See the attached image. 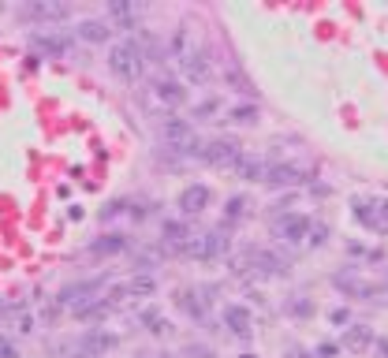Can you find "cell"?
I'll return each mask as SVG.
<instances>
[{
	"mask_svg": "<svg viewBox=\"0 0 388 358\" xmlns=\"http://www.w3.org/2000/svg\"><path fill=\"white\" fill-rule=\"evenodd\" d=\"M157 135H161L165 146L179 149V154H194V157L202 154V146H206L198 135H194L191 119H179V116H161L157 119Z\"/></svg>",
	"mask_w": 388,
	"mask_h": 358,
	"instance_id": "1",
	"label": "cell"
},
{
	"mask_svg": "<svg viewBox=\"0 0 388 358\" xmlns=\"http://www.w3.org/2000/svg\"><path fill=\"white\" fill-rule=\"evenodd\" d=\"M187 105V90L179 79H154L146 86V108H154L161 116H176Z\"/></svg>",
	"mask_w": 388,
	"mask_h": 358,
	"instance_id": "2",
	"label": "cell"
},
{
	"mask_svg": "<svg viewBox=\"0 0 388 358\" xmlns=\"http://www.w3.org/2000/svg\"><path fill=\"white\" fill-rule=\"evenodd\" d=\"M109 68L120 75L124 82H138L146 71V57L135 41H120V45H112V52H109Z\"/></svg>",
	"mask_w": 388,
	"mask_h": 358,
	"instance_id": "3",
	"label": "cell"
},
{
	"mask_svg": "<svg viewBox=\"0 0 388 358\" xmlns=\"http://www.w3.org/2000/svg\"><path fill=\"white\" fill-rule=\"evenodd\" d=\"M351 213H355V221L366 224L370 232H377V235L388 232V198H355Z\"/></svg>",
	"mask_w": 388,
	"mask_h": 358,
	"instance_id": "4",
	"label": "cell"
},
{
	"mask_svg": "<svg viewBox=\"0 0 388 358\" xmlns=\"http://www.w3.org/2000/svg\"><path fill=\"white\" fill-rule=\"evenodd\" d=\"M176 64H179V75H183L187 82H194V86H206V82L213 79V60H209V52L198 49V45H191Z\"/></svg>",
	"mask_w": 388,
	"mask_h": 358,
	"instance_id": "5",
	"label": "cell"
},
{
	"mask_svg": "<svg viewBox=\"0 0 388 358\" xmlns=\"http://www.w3.org/2000/svg\"><path fill=\"white\" fill-rule=\"evenodd\" d=\"M243 157V146L235 142V138H213V142L202 146L198 161H206L213 168H235V161Z\"/></svg>",
	"mask_w": 388,
	"mask_h": 358,
	"instance_id": "6",
	"label": "cell"
},
{
	"mask_svg": "<svg viewBox=\"0 0 388 358\" xmlns=\"http://www.w3.org/2000/svg\"><path fill=\"white\" fill-rule=\"evenodd\" d=\"M228 251V239H224L221 232H194L191 239H187V246H183V254H191V258H217V254H224Z\"/></svg>",
	"mask_w": 388,
	"mask_h": 358,
	"instance_id": "7",
	"label": "cell"
},
{
	"mask_svg": "<svg viewBox=\"0 0 388 358\" xmlns=\"http://www.w3.org/2000/svg\"><path fill=\"white\" fill-rule=\"evenodd\" d=\"M314 179V172L303 168V165H291V161H284V165H269L265 172V183L269 187H303V183Z\"/></svg>",
	"mask_w": 388,
	"mask_h": 358,
	"instance_id": "8",
	"label": "cell"
},
{
	"mask_svg": "<svg viewBox=\"0 0 388 358\" xmlns=\"http://www.w3.org/2000/svg\"><path fill=\"white\" fill-rule=\"evenodd\" d=\"M310 224L314 221H310L306 213H280L273 221V232H276V239H284V243H303Z\"/></svg>",
	"mask_w": 388,
	"mask_h": 358,
	"instance_id": "9",
	"label": "cell"
},
{
	"mask_svg": "<svg viewBox=\"0 0 388 358\" xmlns=\"http://www.w3.org/2000/svg\"><path fill=\"white\" fill-rule=\"evenodd\" d=\"M176 306L183 313H191L194 321L206 318V310L213 306V288H187V291H176Z\"/></svg>",
	"mask_w": 388,
	"mask_h": 358,
	"instance_id": "10",
	"label": "cell"
},
{
	"mask_svg": "<svg viewBox=\"0 0 388 358\" xmlns=\"http://www.w3.org/2000/svg\"><path fill=\"white\" fill-rule=\"evenodd\" d=\"M243 269H254L258 276H284L288 273V262L273 251H246V265Z\"/></svg>",
	"mask_w": 388,
	"mask_h": 358,
	"instance_id": "11",
	"label": "cell"
},
{
	"mask_svg": "<svg viewBox=\"0 0 388 358\" xmlns=\"http://www.w3.org/2000/svg\"><path fill=\"white\" fill-rule=\"evenodd\" d=\"M209 202H213V191L206 187V183H191V187L179 191V213H187V216L206 213Z\"/></svg>",
	"mask_w": 388,
	"mask_h": 358,
	"instance_id": "12",
	"label": "cell"
},
{
	"mask_svg": "<svg viewBox=\"0 0 388 358\" xmlns=\"http://www.w3.org/2000/svg\"><path fill=\"white\" fill-rule=\"evenodd\" d=\"M79 347H82V351L90 355V358H101V355H109V351H116V347H120V336L109 332V329H90V332H86L82 340H79Z\"/></svg>",
	"mask_w": 388,
	"mask_h": 358,
	"instance_id": "13",
	"label": "cell"
},
{
	"mask_svg": "<svg viewBox=\"0 0 388 358\" xmlns=\"http://www.w3.org/2000/svg\"><path fill=\"white\" fill-rule=\"evenodd\" d=\"M19 15L30 19V23H64V19H68V4H49V0H34V4H27Z\"/></svg>",
	"mask_w": 388,
	"mask_h": 358,
	"instance_id": "14",
	"label": "cell"
},
{
	"mask_svg": "<svg viewBox=\"0 0 388 358\" xmlns=\"http://www.w3.org/2000/svg\"><path fill=\"white\" fill-rule=\"evenodd\" d=\"M235 176L246 179V183H265V172H269V161L258 157V154H243L239 161H235Z\"/></svg>",
	"mask_w": 388,
	"mask_h": 358,
	"instance_id": "15",
	"label": "cell"
},
{
	"mask_svg": "<svg viewBox=\"0 0 388 358\" xmlns=\"http://www.w3.org/2000/svg\"><path fill=\"white\" fill-rule=\"evenodd\" d=\"M224 329L235 332V336H251L254 332V313L239 306V302H232V306H224Z\"/></svg>",
	"mask_w": 388,
	"mask_h": 358,
	"instance_id": "16",
	"label": "cell"
},
{
	"mask_svg": "<svg viewBox=\"0 0 388 358\" xmlns=\"http://www.w3.org/2000/svg\"><path fill=\"white\" fill-rule=\"evenodd\" d=\"M97 288H101V280H82V284L64 288L60 295H57V302H60V306H79V302H86V299L97 295Z\"/></svg>",
	"mask_w": 388,
	"mask_h": 358,
	"instance_id": "17",
	"label": "cell"
},
{
	"mask_svg": "<svg viewBox=\"0 0 388 358\" xmlns=\"http://www.w3.org/2000/svg\"><path fill=\"white\" fill-rule=\"evenodd\" d=\"M75 34H79V41H90V45H101V41L112 38L109 23H101V19H86V23L75 27Z\"/></svg>",
	"mask_w": 388,
	"mask_h": 358,
	"instance_id": "18",
	"label": "cell"
},
{
	"mask_svg": "<svg viewBox=\"0 0 388 358\" xmlns=\"http://www.w3.org/2000/svg\"><path fill=\"white\" fill-rule=\"evenodd\" d=\"M373 343V329L370 325H348V332H343V347H348V351H366V347Z\"/></svg>",
	"mask_w": 388,
	"mask_h": 358,
	"instance_id": "19",
	"label": "cell"
},
{
	"mask_svg": "<svg viewBox=\"0 0 388 358\" xmlns=\"http://www.w3.org/2000/svg\"><path fill=\"white\" fill-rule=\"evenodd\" d=\"M120 251H127V235H116V232H109V235H101V239L90 243L94 258H109V254H120Z\"/></svg>",
	"mask_w": 388,
	"mask_h": 358,
	"instance_id": "20",
	"label": "cell"
},
{
	"mask_svg": "<svg viewBox=\"0 0 388 358\" xmlns=\"http://www.w3.org/2000/svg\"><path fill=\"white\" fill-rule=\"evenodd\" d=\"M30 45L41 49V52H52V57H68L71 41L64 34H34V38H30Z\"/></svg>",
	"mask_w": 388,
	"mask_h": 358,
	"instance_id": "21",
	"label": "cell"
},
{
	"mask_svg": "<svg viewBox=\"0 0 388 358\" xmlns=\"http://www.w3.org/2000/svg\"><path fill=\"white\" fill-rule=\"evenodd\" d=\"M124 291H127V299H149V295L157 291V280L149 276V273H135V276L124 284Z\"/></svg>",
	"mask_w": 388,
	"mask_h": 358,
	"instance_id": "22",
	"label": "cell"
},
{
	"mask_svg": "<svg viewBox=\"0 0 388 358\" xmlns=\"http://www.w3.org/2000/svg\"><path fill=\"white\" fill-rule=\"evenodd\" d=\"M138 321H142V325H146V329L154 332V336H172V321H168V318H165V313H161L157 306H146L142 313H138Z\"/></svg>",
	"mask_w": 388,
	"mask_h": 358,
	"instance_id": "23",
	"label": "cell"
},
{
	"mask_svg": "<svg viewBox=\"0 0 388 358\" xmlns=\"http://www.w3.org/2000/svg\"><path fill=\"white\" fill-rule=\"evenodd\" d=\"M191 235H194V232H191L187 224H179V221H168V224H165V246H172V251H183Z\"/></svg>",
	"mask_w": 388,
	"mask_h": 358,
	"instance_id": "24",
	"label": "cell"
},
{
	"mask_svg": "<svg viewBox=\"0 0 388 358\" xmlns=\"http://www.w3.org/2000/svg\"><path fill=\"white\" fill-rule=\"evenodd\" d=\"M228 124H239V127L258 124V105H235L228 112Z\"/></svg>",
	"mask_w": 388,
	"mask_h": 358,
	"instance_id": "25",
	"label": "cell"
},
{
	"mask_svg": "<svg viewBox=\"0 0 388 358\" xmlns=\"http://www.w3.org/2000/svg\"><path fill=\"white\" fill-rule=\"evenodd\" d=\"M109 15H112L120 27H135V8H131V4H124V0L109 4Z\"/></svg>",
	"mask_w": 388,
	"mask_h": 358,
	"instance_id": "26",
	"label": "cell"
},
{
	"mask_svg": "<svg viewBox=\"0 0 388 358\" xmlns=\"http://www.w3.org/2000/svg\"><path fill=\"white\" fill-rule=\"evenodd\" d=\"M246 213V198H243V194H235V198H228V205H224V221H239V216Z\"/></svg>",
	"mask_w": 388,
	"mask_h": 358,
	"instance_id": "27",
	"label": "cell"
},
{
	"mask_svg": "<svg viewBox=\"0 0 388 358\" xmlns=\"http://www.w3.org/2000/svg\"><path fill=\"white\" fill-rule=\"evenodd\" d=\"M224 79H228V86H235V90H239V94H254L251 79H246V75H239L235 68H228V75H224Z\"/></svg>",
	"mask_w": 388,
	"mask_h": 358,
	"instance_id": "28",
	"label": "cell"
},
{
	"mask_svg": "<svg viewBox=\"0 0 388 358\" xmlns=\"http://www.w3.org/2000/svg\"><path fill=\"white\" fill-rule=\"evenodd\" d=\"M187 49H191V38H187V30H183V27H176V34H172V52H176V60H179Z\"/></svg>",
	"mask_w": 388,
	"mask_h": 358,
	"instance_id": "29",
	"label": "cell"
},
{
	"mask_svg": "<svg viewBox=\"0 0 388 358\" xmlns=\"http://www.w3.org/2000/svg\"><path fill=\"white\" fill-rule=\"evenodd\" d=\"M288 313H295V318H310V313H314V302H310V299L288 302Z\"/></svg>",
	"mask_w": 388,
	"mask_h": 358,
	"instance_id": "30",
	"label": "cell"
},
{
	"mask_svg": "<svg viewBox=\"0 0 388 358\" xmlns=\"http://www.w3.org/2000/svg\"><path fill=\"white\" fill-rule=\"evenodd\" d=\"M221 108V101L217 97H209V101H202V105H194V119H206V116H213Z\"/></svg>",
	"mask_w": 388,
	"mask_h": 358,
	"instance_id": "31",
	"label": "cell"
},
{
	"mask_svg": "<svg viewBox=\"0 0 388 358\" xmlns=\"http://www.w3.org/2000/svg\"><path fill=\"white\" fill-rule=\"evenodd\" d=\"M306 239H310V246H321V243H325V239H329V228H325V224H310Z\"/></svg>",
	"mask_w": 388,
	"mask_h": 358,
	"instance_id": "32",
	"label": "cell"
},
{
	"mask_svg": "<svg viewBox=\"0 0 388 358\" xmlns=\"http://www.w3.org/2000/svg\"><path fill=\"white\" fill-rule=\"evenodd\" d=\"M0 358H23V355H19V347L8 340V336H0Z\"/></svg>",
	"mask_w": 388,
	"mask_h": 358,
	"instance_id": "33",
	"label": "cell"
},
{
	"mask_svg": "<svg viewBox=\"0 0 388 358\" xmlns=\"http://www.w3.org/2000/svg\"><path fill=\"white\" fill-rule=\"evenodd\" d=\"M329 321H332V325H348V321H351V313H348V310H332V313H329Z\"/></svg>",
	"mask_w": 388,
	"mask_h": 358,
	"instance_id": "34",
	"label": "cell"
},
{
	"mask_svg": "<svg viewBox=\"0 0 388 358\" xmlns=\"http://www.w3.org/2000/svg\"><path fill=\"white\" fill-rule=\"evenodd\" d=\"M336 351H340V347H336V343H321V347H318V355H321V358H332V355H336Z\"/></svg>",
	"mask_w": 388,
	"mask_h": 358,
	"instance_id": "35",
	"label": "cell"
},
{
	"mask_svg": "<svg viewBox=\"0 0 388 358\" xmlns=\"http://www.w3.org/2000/svg\"><path fill=\"white\" fill-rule=\"evenodd\" d=\"M15 329H19V332H30V329H34V318H19Z\"/></svg>",
	"mask_w": 388,
	"mask_h": 358,
	"instance_id": "36",
	"label": "cell"
},
{
	"mask_svg": "<svg viewBox=\"0 0 388 358\" xmlns=\"http://www.w3.org/2000/svg\"><path fill=\"white\" fill-rule=\"evenodd\" d=\"M288 358H310L306 351H288Z\"/></svg>",
	"mask_w": 388,
	"mask_h": 358,
	"instance_id": "37",
	"label": "cell"
},
{
	"mask_svg": "<svg viewBox=\"0 0 388 358\" xmlns=\"http://www.w3.org/2000/svg\"><path fill=\"white\" fill-rule=\"evenodd\" d=\"M135 358H172V355H146V351H142V355H135Z\"/></svg>",
	"mask_w": 388,
	"mask_h": 358,
	"instance_id": "38",
	"label": "cell"
},
{
	"mask_svg": "<svg viewBox=\"0 0 388 358\" xmlns=\"http://www.w3.org/2000/svg\"><path fill=\"white\" fill-rule=\"evenodd\" d=\"M377 347H381V355H388V340H377Z\"/></svg>",
	"mask_w": 388,
	"mask_h": 358,
	"instance_id": "39",
	"label": "cell"
}]
</instances>
